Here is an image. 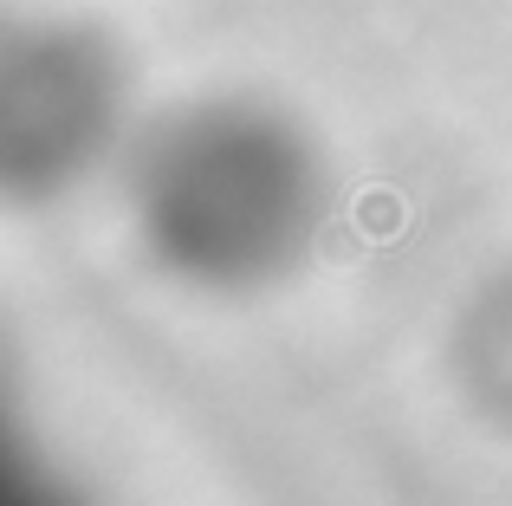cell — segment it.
Returning a JSON list of instances; mask_svg holds the SVG:
<instances>
[{"label":"cell","mask_w":512,"mask_h":506,"mask_svg":"<svg viewBox=\"0 0 512 506\" xmlns=\"http://www.w3.org/2000/svg\"><path fill=\"white\" fill-rule=\"evenodd\" d=\"M117 189L143 260L201 299L292 279L331 228L325 150L260 91H201L143 117Z\"/></svg>","instance_id":"cell-1"},{"label":"cell","mask_w":512,"mask_h":506,"mask_svg":"<svg viewBox=\"0 0 512 506\" xmlns=\"http://www.w3.org/2000/svg\"><path fill=\"white\" fill-rule=\"evenodd\" d=\"M137 78L104 26L52 13L20 20L0 46V189L13 202H65L117 176L137 143Z\"/></svg>","instance_id":"cell-2"},{"label":"cell","mask_w":512,"mask_h":506,"mask_svg":"<svg viewBox=\"0 0 512 506\" xmlns=\"http://www.w3.org/2000/svg\"><path fill=\"white\" fill-rule=\"evenodd\" d=\"M461 383L493 422L512 429V273L461 312Z\"/></svg>","instance_id":"cell-3"}]
</instances>
